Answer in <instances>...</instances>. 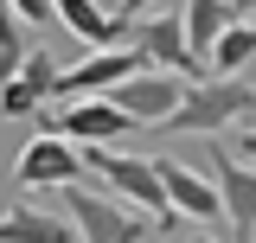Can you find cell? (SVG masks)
<instances>
[{
  "mask_svg": "<svg viewBox=\"0 0 256 243\" xmlns=\"http://www.w3.org/2000/svg\"><path fill=\"white\" fill-rule=\"evenodd\" d=\"M6 6H13L20 26H45V20H52V0H6Z\"/></svg>",
  "mask_w": 256,
  "mask_h": 243,
  "instance_id": "17",
  "label": "cell"
},
{
  "mask_svg": "<svg viewBox=\"0 0 256 243\" xmlns=\"http://www.w3.org/2000/svg\"><path fill=\"white\" fill-rule=\"evenodd\" d=\"M244 102H250V84L244 77H198V84H186L166 134H224L230 122L244 116Z\"/></svg>",
  "mask_w": 256,
  "mask_h": 243,
  "instance_id": "3",
  "label": "cell"
},
{
  "mask_svg": "<svg viewBox=\"0 0 256 243\" xmlns=\"http://www.w3.org/2000/svg\"><path fill=\"white\" fill-rule=\"evenodd\" d=\"M212 180H218V205L230 218V243H256V166L237 160L230 148H212Z\"/></svg>",
  "mask_w": 256,
  "mask_h": 243,
  "instance_id": "9",
  "label": "cell"
},
{
  "mask_svg": "<svg viewBox=\"0 0 256 243\" xmlns=\"http://www.w3.org/2000/svg\"><path fill=\"white\" fill-rule=\"evenodd\" d=\"M237 122H244V134L256 141V84H250V102H244V116H237Z\"/></svg>",
  "mask_w": 256,
  "mask_h": 243,
  "instance_id": "19",
  "label": "cell"
},
{
  "mask_svg": "<svg viewBox=\"0 0 256 243\" xmlns=\"http://www.w3.org/2000/svg\"><path fill=\"white\" fill-rule=\"evenodd\" d=\"M58 198H64V218H70L77 243H148L154 237V224L141 212H128L122 198H109L96 186H64Z\"/></svg>",
  "mask_w": 256,
  "mask_h": 243,
  "instance_id": "2",
  "label": "cell"
},
{
  "mask_svg": "<svg viewBox=\"0 0 256 243\" xmlns=\"http://www.w3.org/2000/svg\"><path fill=\"white\" fill-rule=\"evenodd\" d=\"M109 13L134 26V20H148V13H160V0H109Z\"/></svg>",
  "mask_w": 256,
  "mask_h": 243,
  "instance_id": "18",
  "label": "cell"
},
{
  "mask_svg": "<svg viewBox=\"0 0 256 243\" xmlns=\"http://www.w3.org/2000/svg\"><path fill=\"white\" fill-rule=\"evenodd\" d=\"M180 96H186V84H180V77H166V70H134L128 84H116V90H109V102H116L134 128H166V122H173V109H180Z\"/></svg>",
  "mask_w": 256,
  "mask_h": 243,
  "instance_id": "8",
  "label": "cell"
},
{
  "mask_svg": "<svg viewBox=\"0 0 256 243\" xmlns=\"http://www.w3.org/2000/svg\"><path fill=\"white\" fill-rule=\"evenodd\" d=\"M84 148H70L58 134H32L20 148V186L26 192H64V186H84Z\"/></svg>",
  "mask_w": 256,
  "mask_h": 243,
  "instance_id": "7",
  "label": "cell"
},
{
  "mask_svg": "<svg viewBox=\"0 0 256 243\" xmlns=\"http://www.w3.org/2000/svg\"><path fill=\"white\" fill-rule=\"evenodd\" d=\"M26 52H32V45H26V26H20V20H13V6L0 0V84L26 64Z\"/></svg>",
  "mask_w": 256,
  "mask_h": 243,
  "instance_id": "16",
  "label": "cell"
},
{
  "mask_svg": "<svg viewBox=\"0 0 256 243\" xmlns=\"http://www.w3.org/2000/svg\"><path fill=\"white\" fill-rule=\"evenodd\" d=\"M244 64H256V20H230L224 38L212 45V77H244Z\"/></svg>",
  "mask_w": 256,
  "mask_h": 243,
  "instance_id": "15",
  "label": "cell"
},
{
  "mask_svg": "<svg viewBox=\"0 0 256 243\" xmlns=\"http://www.w3.org/2000/svg\"><path fill=\"white\" fill-rule=\"evenodd\" d=\"M154 166H160V186H166L173 218H192V224L224 218V205H218V180H205V173H198V166H186V160H154Z\"/></svg>",
  "mask_w": 256,
  "mask_h": 243,
  "instance_id": "11",
  "label": "cell"
},
{
  "mask_svg": "<svg viewBox=\"0 0 256 243\" xmlns=\"http://www.w3.org/2000/svg\"><path fill=\"white\" fill-rule=\"evenodd\" d=\"M45 134H58L70 148H109V141L134 134V122H128L109 96H84V102H64L58 116L45 109Z\"/></svg>",
  "mask_w": 256,
  "mask_h": 243,
  "instance_id": "5",
  "label": "cell"
},
{
  "mask_svg": "<svg viewBox=\"0 0 256 243\" xmlns=\"http://www.w3.org/2000/svg\"><path fill=\"white\" fill-rule=\"evenodd\" d=\"M84 166H90L109 198H122L128 212H141L154 230H173L180 218L166 205V186H160V166L141 160V154H116V148H84Z\"/></svg>",
  "mask_w": 256,
  "mask_h": 243,
  "instance_id": "1",
  "label": "cell"
},
{
  "mask_svg": "<svg viewBox=\"0 0 256 243\" xmlns=\"http://www.w3.org/2000/svg\"><path fill=\"white\" fill-rule=\"evenodd\" d=\"M52 90H58V58H52V45H32L26 64L0 84V116H6V122L45 116V109H52Z\"/></svg>",
  "mask_w": 256,
  "mask_h": 243,
  "instance_id": "10",
  "label": "cell"
},
{
  "mask_svg": "<svg viewBox=\"0 0 256 243\" xmlns=\"http://www.w3.org/2000/svg\"><path fill=\"white\" fill-rule=\"evenodd\" d=\"M192 243H212V237H192Z\"/></svg>",
  "mask_w": 256,
  "mask_h": 243,
  "instance_id": "22",
  "label": "cell"
},
{
  "mask_svg": "<svg viewBox=\"0 0 256 243\" xmlns=\"http://www.w3.org/2000/svg\"><path fill=\"white\" fill-rule=\"evenodd\" d=\"M237 13H230V0H186L180 6V26H186V52L198 64H212V45L224 38V26H230ZM212 77V70H205Z\"/></svg>",
  "mask_w": 256,
  "mask_h": 243,
  "instance_id": "14",
  "label": "cell"
},
{
  "mask_svg": "<svg viewBox=\"0 0 256 243\" xmlns=\"http://www.w3.org/2000/svg\"><path fill=\"white\" fill-rule=\"evenodd\" d=\"M0 243H77V230H70V218L20 198V205L0 212Z\"/></svg>",
  "mask_w": 256,
  "mask_h": 243,
  "instance_id": "13",
  "label": "cell"
},
{
  "mask_svg": "<svg viewBox=\"0 0 256 243\" xmlns=\"http://www.w3.org/2000/svg\"><path fill=\"white\" fill-rule=\"evenodd\" d=\"M230 13H256V0H230Z\"/></svg>",
  "mask_w": 256,
  "mask_h": 243,
  "instance_id": "21",
  "label": "cell"
},
{
  "mask_svg": "<svg viewBox=\"0 0 256 243\" xmlns=\"http://www.w3.org/2000/svg\"><path fill=\"white\" fill-rule=\"evenodd\" d=\"M230 154H237V160H250V166H256V141H250V134H237V141H230Z\"/></svg>",
  "mask_w": 256,
  "mask_h": 243,
  "instance_id": "20",
  "label": "cell"
},
{
  "mask_svg": "<svg viewBox=\"0 0 256 243\" xmlns=\"http://www.w3.org/2000/svg\"><path fill=\"white\" fill-rule=\"evenodd\" d=\"M52 20H64L70 38H84L90 52H116L128 38V20L109 13V0H52Z\"/></svg>",
  "mask_w": 256,
  "mask_h": 243,
  "instance_id": "12",
  "label": "cell"
},
{
  "mask_svg": "<svg viewBox=\"0 0 256 243\" xmlns=\"http://www.w3.org/2000/svg\"><path fill=\"white\" fill-rule=\"evenodd\" d=\"M128 52H141L148 70H166V77H180V84H198V77H205V64L186 52L180 13H148V20H134V26H128Z\"/></svg>",
  "mask_w": 256,
  "mask_h": 243,
  "instance_id": "4",
  "label": "cell"
},
{
  "mask_svg": "<svg viewBox=\"0 0 256 243\" xmlns=\"http://www.w3.org/2000/svg\"><path fill=\"white\" fill-rule=\"evenodd\" d=\"M134 70H148L141 64V52H128V45H116V52H84L77 64H64L58 70V90L64 102H84V96H109L116 84H128Z\"/></svg>",
  "mask_w": 256,
  "mask_h": 243,
  "instance_id": "6",
  "label": "cell"
}]
</instances>
